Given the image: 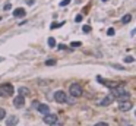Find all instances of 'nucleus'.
<instances>
[{"instance_id":"1","label":"nucleus","mask_w":136,"mask_h":126,"mask_svg":"<svg viewBox=\"0 0 136 126\" xmlns=\"http://www.w3.org/2000/svg\"><path fill=\"white\" fill-rule=\"evenodd\" d=\"M113 97H116L119 101H126L130 98V94L126 91L124 88H121V87H117V88H113Z\"/></svg>"},{"instance_id":"2","label":"nucleus","mask_w":136,"mask_h":126,"mask_svg":"<svg viewBox=\"0 0 136 126\" xmlns=\"http://www.w3.org/2000/svg\"><path fill=\"white\" fill-rule=\"evenodd\" d=\"M13 91L15 89L10 84H4V85L0 87V97H12Z\"/></svg>"},{"instance_id":"3","label":"nucleus","mask_w":136,"mask_h":126,"mask_svg":"<svg viewBox=\"0 0 136 126\" xmlns=\"http://www.w3.org/2000/svg\"><path fill=\"white\" fill-rule=\"evenodd\" d=\"M70 95L72 97H81L82 95V87L79 85V84H73V85H70Z\"/></svg>"},{"instance_id":"4","label":"nucleus","mask_w":136,"mask_h":126,"mask_svg":"<svg viewBox=\"0 0 136 126\" xmlns=\"http://www.w3.org/2000/svg\"><path fill=\"white\" fill-rule=\"evenodd\" d=\"M54 100H56L57 103H66L67 97H66V94H64L63 91H56L54 92Z\"/></svg>"},{"instance_id":"5","label":"nucleus","mask_w":136,"mask_h":126,"mask_svg":"<svg viewBox=\"0 0 136 126\" xmlns=\"http://www.w3.org/2000/svg\"><path fill=\"white\" fill-rule=\"evenodd\" d=\"M132 101H129V100H126V101H120V104H119V110H121V111H129L130 109H132Z\"/></svg>"},{"instance_id":"6","label":"nucleus","mask_w":136,"mask_h":126,"mask_svg":"<svg viewBox=\"0 0 136 126\" xmlns=\"http://www.w3.org/2000/svg\"><path fill=\"white\" fill-rule=\"evenodd\" d=\"M13 104H15V107H18V109L24 107V104H25V98H24V95H18V97L13 98Z\"/></svg>"},{"instance_id":"7","label":"nucleus","mask_w":136,"mask_h":126,"mask_svg":"<svg viewBox=\"0 0 136 126\" xmlns=\"http://www.w3.org/2000/svg\"><path fill=\"white\" fill-rule=\"evenodd\" d=\"M56 120H57V116H56V114H50V113H48V114H44V122L47 123V125H51V123L56 122Z\"/></svg>"},{"instance_id":"8","label":"nucleus","mask_w":136,"mask_h":126,"mask_svg":"<svg viewBox=\"0 0 136 126\" xmlns=\"http://www.w3.org/2000/svg\"><path fill=\"white\" fill-rule=\"evenodd\" d=\"M111 103H113V95H107L105 98H102L100 101V106H110Z\"/></svg>"},{"instance_id":"9","label":"nucleus","mask_w":136,"mask_h":126,"mask_svg":"<svg viewBox=\"0 0 136 126\" xmlns=\"http://www.w3.org/2000/svg\"><path fill=\"white\" fill-rule=\"evenodd\" d=\"M6 125H7V126H16V125H18V117H16V116H10V117H7Z\"/></svg>"},{"instance_id":"10","label":"nucleus","mask_w":136,"mask_h":126,"mask_svg":"<svg viewBox=\"0 0 136 126\" xmlns=\"http://www.w3.org/2000/svg\"><path fill=\"white\" fill-rule=\"evenodd\" d=\"M13 16H15V18L25 16V9H24V7H18V9H15L13 10Z\"/></svg>"},{"instance_id":"11","label":"nucleus","mask_w":136,"mask_h":126,"mask_svg":"<svg viewBox=\"0 0 136 126\" xmlns=\"http://www.w3.org/2000/svg\"><path fill=\"white\" fill-rule=\"evenodd\" d=\"M38 111L43 114H48V111H50V109H48L47 104H38Z\"/></svg>"},{"instance_id":"12","label":"nucleus","mask_w":136,"mask_h":126,"mask_svg":"<svg viewBox=\"0 0 136 126\" xmlns=\"http://www.w3.org/2000/svg\"><path fill=\"white\" fill-rule=\"evenodd\" d=\"M130 21H132V15H130V13H129V15H124L123 18H121V22H123V24H129Z\"/></svg>"},{"instance_id":"13","label":"nucleus","mask_w":136,"mask_h":126,"mask_svg":"<svg viewBox=\"0 0 136 126\" xmlns=\"http://www.w3.org/2000/svg\"><path fill=\"white\" fill-rule=\"evenodd\" d=\"M28 94H29L28 88H25V87H21L19 88V95H28Z\"/></svg>"},{"instance_id":"14","label":"nucleus","mask_w":136,"mask_h":126,"mask_svg":"<svg viewBox=\"0 0 136 126\" xmlns=\"http://www.w3.org/2000/svg\"><path fill=\"white\" fill-rule=\"evenodd\" d=\"M48 46H50V47H54V46H56V40H54L53 37L48 38Z\"/></svg>"},{"instance_id":"15","label":"nucleus","mask_w":136,"mask_h":126,"mask_svg":"<svg viewBox=\"0 0 136 126\" xmlns=\"http://www.w3.org/2000/svg\"><path fill=\"white\" fill-rule=\"evenodd\" d=\"M82 31L85 32V34H88V32H91V26H89V25H83L82 26Z\"/></svg>"},{"instance_id":"16","label":"nucleus","mask_w":136,"mask_h":126,"mask_svg":"<svg viewBox=\"0 0 136 126\" xmlns=\"http://www.w3.org/2000/svg\"><path fill=\"white\" fill-rule=\"evenodd\" d=\"M45 65H47V66H53V65H56V60L50 59V60H47V62H45Z\"/></svg>"},{"instance_id":"17","label":"nucleus","mask_w":136,"mask_h":126,"mask_svg":"<svg viewBox=\"0 0 136 126\" xmlns=\"http://www.w3.org/2000/svg\"><path fill=\"white\" fill-rule=\"evenodd\" d=\"M4 116H6V110L4 109H0V120L4 119Z\"/></svg>"},{"instance_id":"18","label":"nucleus","mask_w":136,"mask_h":126,"mask_svg":"<svg viewBox=\"0 0 136 126\" xmlns=\"http://www.w3.org/2000/svg\"><path fill=\"white\" fill-rule=\"evenodd\" d=\"M67 4H70V0H63V2H60V6H67Z\"/></svg>"},{"instance_id":"19","label":"nucleus","mask_w":136,"mask_h":126,"mask_svg":"<svg viewBox=\"0 0 136 126\" xmlns=\"http://www.w3.org/2000/svg\"><path fill=\"white\" fill-rule=\"evenodd\" d=\"M3 9H4V10H10V9H12V4H10V3H6Z\"/></svg>"},{"instance_id":"20","label":"nucleus","mask_w":136,"mask_h":126,"mask_svg":"<svg viewBox=\"0 0 136 126\" xmlns=\"http://www.w3.org/2000/svg\"><path fill=\"white\" fill-rule=\"evenodd\" d=\"M79 46H81L79 41H73V43H72V47H79Z\"/></svg>"},{"instance_id":"21","label":"nucleus","mask_w":136,"mask_h":126,"mask_svg":"<svg viewBox=\"0 0 136 126\" xmlns=\"http://www.w3.org/2000/svg\"><path fill=\"white\" fill-rule=\"evenodd\" d=\"M107 34H108V35H110V37H111V35H114V29H113V28H108V31H107Z\"/></svg>"},{"instance_id":"22","label":"nucleus","mask_w":136,"mask_h":126,"mask_svg":"<svg viewBox=\"0 0 136 126\" xmlns=\"http://www.w3.org/2000/svg\"><path fill=\"white\" fill-rule=\"evenodd\" d=\"M75 21H76V22H81V21H82V15H78L75 18Z\"/></svg>"},{"instance_id":"23","label":"nucleus","mask_w":136,"mask_h":126,"mask_svg":"<svg viewBox=\"0 0 136 126\" xmlns=\"http://www.w3.org/2000/svg\"><path fill=\"white\" fill-rule=\"evenodd\" d=\"M124 62H126V63H130V62H133V57H126V59H124Z\"/></svg>"},{"instance_id":"24","label":"nucleus","mask_w":136,"mask_h":126,"mask_svg":"<svg viewBox=\"0 0 136 126\" xmlns=\"http://www.w3.org/2000/svg\"><path fill=\"white\" fill-rule=\"evenodd\" d=\"M50 126H62V123H60V122H57V120H56V122H53Z\"/></svg>"},{"instance_id":"25","label":"nucleus","mask_w":136,"mask_h":126,"mask_svg":"<svg viewBox=\"0 0 136 126\" xmlns=\"http://www.w3.org/2000/svg\"><path fill=\"white\" fill-rule=\"evenodd\" d=\"M95 126H108V125H107V123H102V122H100V123H97Z\"/></svg>"},{"instance_id":"26","label":"nucleus","mask_w":136,"mask_h":126,"mask_svg":"<svg viewBox=\"0 0 136 126\" xmlns=\"http://www.w3.org/2000/svg\"><path fill=\"white\" fill-rule=\"evenodd\" d=\"M57 26H62V24H53V25H51V28H57Z\"/></svg>"},{"instance_id":"27","label":"nucleus","mask_w":136,"mask_h":126,"mask_svg":"<svg viewBox=\"0 0 136 126\" xmlns=\"http://www.w3.org/2000/svg\"><path fill=\"white\" fill-rule=\"evenodd\" d=\"M102 2H107V0H102Z\"/></svg>"},{"instance_id":"28","label":"nucleus","mask_w":136,"mask_h":126,"mask_svg":"<svg viewBox=\"0 0 136 126\" xmlns=\"http://www.w3.org/2000/svg\"><path fill=\"white\" fill-rule=\"evenodd\" d=\"M0 60H2V59H0Z\"/></svg>"}]
</instances>
